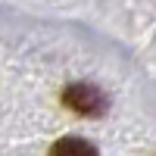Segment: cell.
Wrapping results in <instances>:
<instances>
[{
    "mask_svg": "<svg viewBox=\"0 0 156 156\" xmlns=\"http://www.w3.org/2000/svg\"><path fill=\"white\" fill-rule=\"evenodd\" d=\"M62 100H66V106L75 109L78 115H103L106 112V94L103 90H97L94 84H69L66 94H62Z\"/></svg>",
    "mask_w": 156,
    "mask_h": 156,
    "instance_id": "cell-1",
    "label": "cell"
},
{
    "mask_svg": "<svg viewBox=\"0 0 156 156\" xmlns=\"http://www.w3.org/2000/svg\"><path fill=\"white\" fill-rule=\"evenodd\" d=\"M50 156H100V153H97V147L90 144V140L69 134V137H59L56 144L50 147Z\"/></svg>",
    "mask_w": 156,
    "mask_h": 156,
    "instance_id": "cell-2",
    "label": "cell"
}]
</instances>
